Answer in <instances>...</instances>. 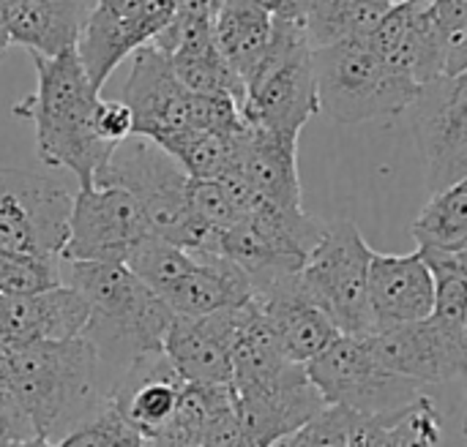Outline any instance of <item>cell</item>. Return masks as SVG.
Returning <instances> with one entry per match:
<instances>
[{
    "instance_id": "obj_1",
    "label": "cell",
    "mask_w": 467,
    "mask_h": 447,
    "mask_svg": "<svg viewBox=\"0 0 467 447\" xmlns=\"http://www.w3.org/2000/svg\"><path fill=\"white\" fill-rule=\"evenodd\" d=\"M30 57L38 85L33 96L14 107V115L33 120L36 150L44 164L74 172L79 188H88L118 145L96 131L99 87L90 82L77 46L55 57Z\"/></svg>"
},
{
    "instance_id": "obj_2",
    "label": "cell",
    "mask_w": 467,
    "mask_h": 447,
    "mask_svg": "<svg viewBox=\"0 0 467 447\" xmlns=\"http://www.w3.org/2000/svg\"><path fill=\"white\" fill-rule=\"evenodd\" d=\"M99 374V352L85 336L0 347V382L47 440L68 434L104 401Z\"/></svg>"
},
{
    "instance_id": "obj_3",
    "label": "cell",
    "mask_w": 467,
    "mask_h": 447,
    "mask_svg": "<svg viewBox=\"0 0 467 447\" xmlns=\"http://www.w3.org/2000/svg\"><path fill=\"white\" fill-rule=\"evenodd\" d=\"M68 284L88 300L90 317L85 339L99 352L101 366H115L118 377L142 355L164 352V336L175 311L145 287L123 262H66Z\"/></svg>"
},
{
    "instance_id": "obj_4",
    "label": "cell",
    "mask_w": 467,
    "mask_h": 447,
    "mask_svg": "<svg viewBox=\"0 0 467 447\" xmlns=\"http://www.w3.org/2000/svg\"><path fill=\"white\" fill-rule=\"evenodd\" d=\"M99 186L126 188L150 229V235L194 254H219V240L208 235L189 208L186 169L150 137L131 134L120 139L96 175Z\"/></svg>"
},
{
    "instance_id": "obj_5",
    "label": "cell",
    "mask_w": 467,
    "mask_h": 447,
    "mask_svg": "<svg viewBox=\"0 0 467 447\" xmlns=\"http://www.w3.org/2000/svg\"><path fill=\"white\" fill-rule=\"evenodd\" d=\"M120 98L134 115V134L150 139L175 131L238 134L246 128L235 98L189 90L172 71L170 57L153 44H145L131 55V68Z\"/></svg>"
},
{
    "instance_id": "obj_6",
    "label": "cell",
    "mask_w": 467,
    "mask_h": 447,
    "mask_svg": "<svg viewBox=\"0 0 467 447\" xmlns=\"http://www.w3.org/2000/svg\"><path fill=\"white\" fill-rule=\"evenodd\" d=\"M320 112L334 123L356 126L402 115L424 90L394 71L369 41H342L312 49Z\"/></svg>"
},
{
    "instance_id": "obj_7",
    "label": "cell",
    "mask_w": 467,
    "mask_h": 447,
    "mask_svg": "<svg viewBox=\"0 0 467 447\" xmlns=\"http://www.w3.org/2000/svg\"><path fill=\"white\" fill-rule=\"evenodd\" d=\"M241 112L249 126L285 137H298L320 112L312 44L304 22L274 16L271 44L263 63L246 82Z\"/></svg>"
},
{
    "instance_id": "obj_8",
    "label": "cell",
    "mask_w": 467,
    "mask_h": 447,
    "mask_svg": "<svg viewBox=\"0 0 467 447\" xmlns=\"http://www.w3.org/2000/svg\"><path fill=\"white\" fill-rule=\"evenodd\" d=\"M372 246L350 218L326 221L323 238L301 268V284L309 298L331 317L339 333L369 336V259Z\"/></svg>"
},
{
    "instance_id": "obj_9",
    "label": "cell",
    "mask_w": 467,
    "mask_h": 447,
    "mask_svg": "<svg viewBox=\"0 0 467 447\" xmlns=\"http://www.w3.org/2000/svg\"><path fill=\"white\" fill-rule=\"evenodd\" d=\"M312 385L326 404L348 407L358 415H375L419 399L427 388L386 371L364 336H337L317 358L306 363Z\"/></svg>"
},
{
    "instance_id": "obj_10",
    "label": "cell",
    "mask_w": 467,
    "mask_h": 447,
    "mask_svg": "<svg viewBox=\"0 0 467 447\" xmlns=\"http://www.w3.org/2000/svg\"><path fill=\"white\" fill-rule=\"evenodd\" d=\"M74 197L57 183L0 167V249L60 259Z\"/></svg>"
},
{
    "instance_id": "obj_11",
    "label": "cell",
    "mask_w": 467,
    "mask_h": 447,
    "mask_svg": "<svg viewBox=\"0 0 467 447\" xmlns=\"http://www.w3.org/2000/svg\"><path fill=\"white\" fill-rule=\"evenodd\" d=\"M408 112L430 191L467 178V68L424 85Z\"/></svg>"
},
{
    "instance_id": "obj_12",
    "label": "cell",
    "mask_w": 467,
    "mask_h": 447,
    "mask_svg": "<svg viewBox=\"0 0 467 447\" xmlns=\"http://www.w3.org/2000/svg\"><path fill=\"white\" fill-rule=\"evenodd\" d=\"M150 235L137 199L118 186L79 188L71 205L63 262H126L129 251Z\"/></svg>"
},
{
    "instance_id": "obj_13",
    "label": "cell",
    "mask_w": 467,
    "mask_h": 447,
    "mask_svg": "<svg viewBox=\"0 0 467 447\" xmlns=\"http://www.w3.org/2000/svg\"><path fill=\"white\" fill-rule=\"evenodd\" d=\"M364 339L386 371L413 380L421 388L467 377V330L446 328L432 317Z\"/></svg>"
},
{
    "instance_id": "obj_14",
    "label": "cell",
    "mask_w": 467,
    "mask_h": 447,
    "mask_svg": "<svg viewBox=\"0 0 467 447\" xmlns=\"http://www.w3.org/2000/svg\"><path fill=\"white\" fill-rule=\"evenodd\" d=\"M233 391L252 447H271L328 407L304 363H290L271 377L233 385Z\"/></svg>"
},
{
    "instance_id": "obj_15",
    "label": "cell",
    "mask_w": 467,
    "mask_h": 447,
    "mask_svg": "<svg viewBox=\"0 0 467 447\" xmlns=\"http://www.w3.org/2000/svg\"><path fill=\"white\" fill-rule=\"evenodd\" d=\"M181 0H129L120 11L85 14L77 52L90 82L101 90L109 74L140 46L150 44L172 19Z\"/></svg>"
},
{
    "instance_id": "obj_16",
    "label": "cell",
    "mask_w": 467,
    "mask_h": 447,
    "mask_svg": "<svg viewBox=\"0 0 467 447\" xmlns=\"http://www.w3.org/2000/svg\"><path fill=\"white\" fill-rule=\"evenodd\" d=\"M367 41L394 71L421 87L446 76L443 38L432 16V0L394 3Z\"/></svg>"
},
{
    "instance_id": "obj_17",
    "label": "cell",
    "mask_w": 467,
    "mask_h": 447,
    "mask_svg": "<svg viewBox=\"0 0 467 447\" xmlns=\"http://www.w3.org/2000/svg\"><path fill=\"white\" fill-rule=\"evenodd\" d=\"M88 317V300L66 281L41 292H0V347L77 339L85 333Z\"/></svg>"
},
{
    "instance_id": "obj_18",
    "label": "cell",
    "mask_w": 467,
    "mask_h": 447,
    "mask_svg": "<svg viewBox=\"0 0 467 447\" xmlns=\"http://www.w3.org/2000/svg\"><path fill=\"white\" fill-rule=\"evenodd\" d=\"M367 292L372 333L427 320L435 306V281L421 249L413 254L372 251Z\"/></svg>"
},
{
    "instance_id": "obj_19",
    "label": "cell",
    "mask_w": 467,
    "mask_h": 447,
    "mask_svg": "<svg viewBox=\"0 0 467 447\" xmlns=\"http://www.w3.org/2000/svg\"><path fill=\"white\" fill-rule=\"evenodd\" d=\"M238 314L241 306L205 317L175 314L164 336V355L183 382H233V339Z\"/></svg>"
},
{
    "instance_id": "obj_20",
    "label": "cell",
    "mask_w": 467,
    "mask_h": 447,
    "mask_svg": "<svg viewBox=\"0 0 467 447\" xmlns=\"http://www.w3.org/2000/svg\"><path fill=\"white\" fill-rule=\"evenodd\" d=\"M265 322L271 325L282 352L296 363H309L317 358L339 333L331 317L309 298L301 284V273L285 276L254 292Z\"/></svg>"
},
{
    "instance_id": "obj_21",
    "label": "cell",
    "mask_w": 467,
    "mask_h": 447,
    "mask_svg": "<svg viewBox=\"0 0 467 447\" xmlns=\"http://www.w3.org/2000/svg\"><path fill=\"white\" fill-rule=\"evenodd\" d=\"M183 380L164 352L137 358L107 391L120 415L145 437H159L175 415Z\"/></svg>"
},
{
    "instance_id": "obj_22",
    "label": "cell",
    "mask_w": 467,
    "mask_h": 447,
    "mask_svg": "<svg viewBox=\"0 0 467 447\" xmlns=\"http://www.w3.org/2000/svg\"><path fill=\"white\" fill-rule=\"evenodd\" d=\"M235 169L260 199L279 208H304L298 180V137H285L246 123L238 137Z\"/></svg>"
},
{
    "instance_id": "obj_23",
    "label": "cell",
    "mask_w": 467,
    "mask_h": 447,
    "mask_svg": "<svg viewBox=\"0 0 467 447\" xmlns=\"http://www.w3.org/2000/svg\"><path fill=\"white\" fill-rule=\"evenodd\" d=\"M252 298L254 287L233 259L224 254H194L192 270L164 298V303L178 317H205L213 311L238 309Z\"/></svg>"
},
{
    "instance_id": "obj_24",
    "label": "cell",
    "mask_w": 467,
    "mask_h": 447,
    "mask_svg": "<svg viewBox=\"0 0 467 447\" xmlns=\"http://www.w3.org/2000/svg\"><path fill=\"white\" fill-rule=\"evenodd\" d=\"M85 11L79 0H11L8 38L30 55L55 57L77 46Z\"/></svg>"
},
{
    "instance_id": "obj_25",
    "label": "cell",
    "mask_w": 467,
    "mask_h": 447,
    "mask_svg": "<svg viewBox=\"0 0 467 447\" xmlns=\"http://www.w3.org/2000/svg\"><path fill=\"white\" fill-rule=\"evenodd\" d=\"M213 38L233 71L249 82L271 44L274 16L257 0H216Z\"/></svg>"
},
{
    "instance_id": "obj_26",
    "label": "cell",
    "mask_w": 467,
    "mask_h": 447,
    "mask_svg": "<svg viewBox=\"0 0 467 447\" xmlns=\"http://www.w3.org/2000/svg\"><path fill=\"white\" fill-rule=\"evenodd\" d=\"M438 442L441 418L435 401L421 393L402 407L361 415L348 447H438Z\"/></svg>"
},
{
    "instance_id": "obj_27",
    "label": "cell",
    "mask_w": 467,
    "mask_h": 447,
    "mask_svg": "<svg viewBox=\"0 0 467 447\" xmlns=\"http://www.w3.org/2000/svg\"><path fill=\"white\" fill-rule=\"evenodd\" d=\"M391 5L378 0H315L304 22L306 38L312 49L342 41H367Z\"/></svg>"
},
{
    "instance_id": "obj_28",
    "label": "cell",
    "mask_w": 467,
    "mask_h": 447,
    "mask_svg": "<svg viewBox=\"0 0 467 447\" xmlns=\"http://www.w3.org/2000/svg\"><path fill=\"white\" fill-rule=\"evenodd\" d=\"M170 66L178 74V79L194 90V93H205V96H230L244 107L246 98V82L233 71V66L222 57L216 38L208 41H194L186 46L172 49L170 55Z\"/></svg>"
},
{
    "instance_id": "obj_29",
    "label": "cell",
    "mask_w": 467,
    "mask_h": 447,
    "mask_svg": "<svg viewBox=\"0 0 467 447\" xmlns=\"http://www.w3.org/2000/svg\"><path fill=\"white\" fill-rule=\"evenodd\" d=\"M238 134H219V131H175L164 134L159 142L183 169L189 178L219 180L235 169L238 161Z\"/></svg>"
},
{
    "instance_id": "obj_30",
    "label": "cell",
    "mask_w": 467,
    "mask_h": 447,
    "mask_svg": "<svg viewBox=\"0 0 467 447\" xmlns=\"http://www.w3.org/2000/svg\"><path fill=\"white\" fill-rule=\"evenodd\" d=\"M419 249L460 251L467 246V178L432 194L413 224Z\"/></svg>"
},
{
    "instance_id": "obj_31",
    "label": "cell",
    "mask_w": 467,
    "mask_h": 447,
    "mask_svg": "<svg viewBox=\"0 0 467 447\" xmlns=\"http://www.w3.org/2000/svg\"><path fill=\"white\" fill-rule=\"evenodd\" d=\"M145 287H150L161 300L186 279L194 265V254L170 243L159 235H145L123 262Z\"/></svg>"
},
{
    "instance_id": "obj_32",
    "label": "cell",
    "mask_w": 467,
    "mask_h": 447,
    "mask_svg": "<svg viewBox=\"0 0 467 447\" xmlns=\"http://www.w3.org/2000/svg\"><path fill=\"white\" fill-rule=\"evenodd\" d=\"M421 254L435 281V306L430 317L446 328L467 330V276L462 265L449 251L421 249Z\"/></svg>"
},
{
    "instance_id": "obj_33",
    "label": "cell",
    "mask_w": 467,
    "mask_h": 447,
    "mask_svg": "<svg viewBox=\"0 0 467 447\" xmlns=\"http://www.w3.org/2000/svg\"><path fill=\"white\" fill-rule=\"evenodd\" d=\"M57 447H145V437L120 415L109 396L68 434H63Z\"/></svg>"
},
{
    "instance_id": "obj_34",
    "label": "cell",
    "mask_w": 467,
    "mask_h": 447,
    "mask_svg": "<svg viewBox=\"0 0 467 447\" xmlns=\"http://www.w3.org/2000/svg\"><path fill=\"white\" fill-rule=\"evenodd\" d=\"M63 259L33 257L0 249V292H41L63 284Z\"/></svg>"
},
{
    "instance_id": "obj_35",
    "label": "cell",
    "mask_w": 467,
    "mask_h": 447,
    "mask_svg": "<svg viewBox=\"0 0 467 447\" xmlns=\"http://www.w3.org/2000/svg\"><path fill=\"white\" fill-rule=\"evenodd\" d=\"M358 418L361 415L348 407L328 404L304 426H298L296 432H290L271 447H348Z\"/></svg>"
},
{
    "instance_id": "obj_36",
    "label": "cell",
    "mask_w": 467,
    "mask_h": 447,
    "mask_svg": "<svg viewBox=\"0 0 467 447\" xmlns=\"http://www.w3.org/2000/svg\"><path fill=\"white\" fill-rule=\"evenodd\" d=\"M189 208L197 224L216 240H222V232L241 221V210L222 180L189 178Z\"/></svg>"
},
{
    "instance_id": "obj_37",
    "label": "cell",
    "mask_w": 467,
    "mask_h": 447,
    "mask_svg": "<svg viewBox=\"0 0 467 447\" xmlns=\"http://www.w3.org/2000/svg\"><path fill=\"white\" fill-rule=\"evenodd\" d=\"M432 16L443 38L446 76L467 68V0H432Z\"/></svg>"
},
{
    "instance_id": "obj_38",
    "label": "cell",
    "mask_w": 467,
    "mask_h": 447,
    "mask_svg": "<svg viewBox=\"0 0 467 447\" xmlns=\"http://www.w3.org/2000/svg\"><path fill=\"white\" fill-rule=\"evenodd\" d=\"M200 445L202 447H252L249 434L244 429L241 412H238V401H233L230 407H224L200 434Z\"/></svg>"
},
{
    "instance_id": "obj_39",
    "label": "cell",
    "mask_w": 467,
    "mask_h": 447,
    "mask_svg": "<svg viewBox=\"0 0 467 447\" xmlns=\"http://www.w3.org/2000/svg\"><path fill=\"white\" fill-rule=\"evenodd\" d=\"M96 131L107 142H120L134 134V115L123 98H99L96 107Z\"/></svg>"
},
{
    "instance_id": "obj_40",
    "label": "cell",
    "mask_w": 467,
    "mask_h": 447,
    "mask_svg": "<svg viewBox=\"0 0 467 447\" xmlns=\"http://www.w3.org/2000/svg\"><path fill=\"white\" fill-rule=\"evenodd\" d=\"M30 437H38L33 423L27 421V415L19 410L14 396L0 382V447L22 442V440H30Z\"/></svg>"
},
{
    "instance_id": "obj_41",
    "label": "cell",
    "mask_w": 467,
    "mask_h": 447,
    "mask_svg": "<svg viewBox=\"0 0 467 447\" xmlns=\"http://www.w3.org/2000/svg\"><path fill=\"white\" fill-rule=\"evenodd\" d=\"M263 8L271 11V16L279 19H293V22H306V14L315 0H257Z\"/></svg>"
},
{
    "instance_id": "obj_42",
    "label": "cell",
    "mask_w": 467,
    "mask_h": 447,
    "mask_svg": "<svg viewBox=\"0 0 467 447\" xmlns=\"http://www.w3.org/2000/svg\"><path fill=\"white\" fill-rule=\"evenodd\" d=\"M145 447H202L197 440L175 437V434H159L153 440H145Z\"/></svg>"
},
{
    "instance_id": "obj_43",
    "label": "cell",
    "mask_w": 467,
    "mask_h": 447,
    "mask_svg": "<svg viewBox=\"0 0 467 447\" xmlns=\"http://www.w3.org/2000/svg\"><path fill=\"white\" fill-rule=\"evenodd\" d=\"M8 5H11V0H0V55H3L5 46L11 44V38H8V25H5V19H8Z\"/></svg>"
},
{
    "instance_id": "obj_44",
    "label": "cell",
    "mask_w": 467,
    "mask_h": 447,
    "mask_svg": "<svg viewBox=\"0 0 467 447\" xmlns=\"http://www.w3.org/2000/svg\"><path fill=\"white\" fill-rule=\"evenodd\" d=\"M8 447H57L52 440H47V437H30V440H22V442H14V445Z\"/></svg>"
},
{
    "instance_id": "obj_45",
    "label": "cell",
    "mask_w": 467,
    "mask_h": 447,
    "mask_svg": "<svg viewBox=\"0 0 467 447\" xmlns=\"http://www.w3.org/2000/svg\"><path fill=\"white\" fill-rule=\"evenodd\" d=\"M454 257H457V262L462 265V270H465L467 276V246L465 249H460V251H454Z\"/></svg>"
},
{
    "instance_id": "obj_46",
    "label": "cell",
    "mask_w": 467,
    "mask_h": 447,
    "mask_svg": "<svg viewBox=\"0 0 467 447\" xmlns=\"http://www.w3.org/2000/svg\"><path fill=\"white\" fill-rule=\"evenodd\" d=\"M465 380H467V377H465ZM465 434H467V421H465Z\"/></svg>"
},
{
    "instance_id": "obj_47",
    "label": "cell",
    "mask_w": 467,
    "mask_h": 447,
    "mask_svg": "<svg viewBox=\"0 0 467 447\" xmlns=\"http://www.w3.org/2000/svg\"><path fill=\"white\" fill-rule=\"evenodd\" d=\"M213 3H216V0H213Z\"/></svg>"
}]
</instances>
